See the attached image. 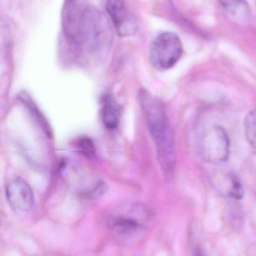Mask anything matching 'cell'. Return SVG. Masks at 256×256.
Instances as JSON below:
<instances>
[{
	"mask_svg": "<svg viewBox=\"0 0 256 256\" xmlns=\"http://www.w3.org/2000/svg\"><path fill=\"white\" fill-rule=\"evenodd\" d=\"M226 182L227 184L222 187V190L226 196L235 200H240L242 198L244 194V187L236 175L230 174L227 176Z\"/></svg>",
	"mask_w": 256,
	"mask_h": 256,
	"instance_id": "obj_11",
	"label": "cell"
},
{
	"mask_svg": "<svg viewBox=\"0 0 256 256\" xmlns=\"http://www.w3.org/2000/svg\"><path fill=\"white\" fill-rule=\"evenodd\" d=\"M139 100L145 122L155 144L160 167L166 178H172L176 164L174 138L164 106L145 90L139 92Z\"/></svg>",
	"mask_w": 256,
	"mask_h": 256,
	"instance_id": "obj_2",
	"label": "cell"
},
{
	"mask_svg": "<svg viewBox=\"0 0 256 256\" xmlns=\"http://www.w3.org/2000/svg\"><path fill=\"white\" fill-rule=\"evenodd\" d=\"M77 148L80 154L88 158H91L95 154L94 143L88 138H82L80 139L79 142H78Z\"/></svg>",
	"mask_w": 256,
	"mask_h": 256,
	"instance_id": "obj_14",
	"label": "cell"
},
{
	"mask_svg": "<svg viewBox=\"0 0 256 256\" xmlns=\"http://www.w3.org/2000/svg\"><path fill=\"white\" fill-rule=\"evenodd\" d=\"M102 118L103 124L109 130H114L119 126L120 108L112 97H106L103 101Z\"/></svg>",
	"mask_w": 256,
	"mask_h": 256,
	"instance_id": "obj_8",
	"label": "cell"
},
{
	"mask_svg": "<svg viewBox=\"0 0 256 256\" xmlns=\"http://www.w3.org/2000/svg\"><path fill=\"white\" fill-rule=\"evenodd\" d=\"M230 142L221 126H212L204 134L202 152L204 158L211 163H222L228 158Z\"/></svg>",
	"mask_w": 256,
	"mask_h": 256,
	"instance_id": "obj_5",
	"label": "cell"
},
{
	"mask_svg": "<svg viewBox=\"0 0 256 256\" xmlns=\"http://www.w3.org/2000/svg\"><path fill=\"white\" fill-rule=\"evenodd\" d=\"M61 17L64 34L78 52L94 60L107 58L113 46V30L102 12L88 2L67 1Z\"/></svg>",
	"mask_w": 256,
	"mask_h": 256,
	"instance_id": "obj_1",
	"label": "cell"
},
{
	"mask_svg": "<svg viewBox=\"0 0 256 256\" xmlns=\"http://www.w3.org/2000/svg\"><path fill=\"white\" fill-rule=\"evenodd\" d=\"M106 8L120 36L134 35L137 31V23L126 6L125 2L120 0L108 1Z\"/></svg>",
	"mask_w": 256,
	"mask_h": 256,
	"instance_id": "obj_7",
	"label": "cell"
},
{
	"mask_svg": "<svg viewBox=\"0 0 256 256\" xmlns=\"http://www.w3.org/2000/svg\"><path fill=\"white\" fill-rule=\"evenodd\" d=\"M244 131L248 144L256 152V109L248 112L246 116Z\"/></svg>",
	"mask_w": 256,
	"mask_h": 256,
	"instance_id": "obj_12",
	"label": "cell"
},
{
	"mask_svg": "<svg viewBox=\"0 0 256 256\" xmlns=\"http://www.w3.org/2000/svg\"><path fill=\"white\" fill-rule=\"evenodd\" d=\"M6 196L10 206L16 210L28 212L34 208V194L32 188L22 178H13L8 182Z\"/></svg>",
	"mask_w": 256,
	"mask_h": 256,
	"instance_id": "obj_6",
	"label": "cell"
},
{
	"mask_svg": "<svg viewBox=\"0 0 256 256\" xmlns=\"http://www.w3.org/2000/svg\"><path fill=\"white\" fill-rule=\"evenodd\" d=\"M228 18L239 24L248 22L251 18L250 6L246 2H222Z\"/></svg>",
	"mask_w": 256,
	"mask_h": 256,
	"instance_id": "obj_9",
	"label": "cell"
},
{
	"mask_svg": "<svg viewBox=\"0 0 256 256\" xmlns=\"http://www.w3.org/2000/svg\"><path fill=\"white\" fill-rule=\"evenodd\" d=\"M182 54L180 40L172 32L157 36L150 48V61L152 66L158 70H168L174 66Z\"/></svg>",
	"mask_w": 256,
	"mask_h": 256,
	"instance_id": "obj_4",
	"label": "cell"
},
{
	"mask_svg": "<svg viewBox=\"0 0 256 256\" xmlns=\"http://www.w3.org/2000/svg\"><path fill=\"white\" fill-rule=\"evenodd\" d=\"M194 256H208V254L202 247L196 246L194 250Z\"/></svg>",
	"mask_w": 256,
	"mask_h": 256,
	"instance_id": "obj_15",
	"label": "cell"
},
{
	"mask_svg": "<svg viewBox=\"0 0 256 256\" xmlns=\"http://www.w3.org/2000/svg\"><path fill=\"white\" fill-rule=\"evenodd\" d=\"M19 100L26 106L28 110L32 114V116H34L36 121H37L40 127L44 130V132H46L48 136H52V131L50 125H49L44 115L42 114L40 109L37 107L36 104L34 102V100L30 96L29 94H26V92H22V94L19 95Z\"/></svg>",
	"mask_w": 256,
	"mask_h": 256,
	"instance_id": "obj_10",
	"label": "cell"
},
{
	"mask_svg": "<svg viewBox=\"0 0 256 256\" xmlns=\"http://www.w3.org/2000/svg\"><path fill=\"white\" fill-rule=\"evenodd\" d=\"M150 218V211L144 205L136 204L126 208L124 212L112 216L108 224L115 236L124 240H132L144 230Z\"/></svg>",
	"mask_w": 256,
	"mask_h": 256,
	"instance_id": "obj_3",
	"label": "cell"
},
{
	"mask_svg": "<svg viewBox=\"0 0 256 256\" xmlns=\"http://www.w3.org/2000/svg\"><path fill=\"white\" fill-rule=\"evenodd\" d=\"M107 190L108 186L106 185V182L100 181L96 185L82 193V196L84 198L89 199V200H96V199L101 198L107 192Z\"/></svg>",
	"mask_w": 256,
	"mask_h": 256,
	"instance_id": "obj_13",
	"label": "cell"
}]
</instances>
